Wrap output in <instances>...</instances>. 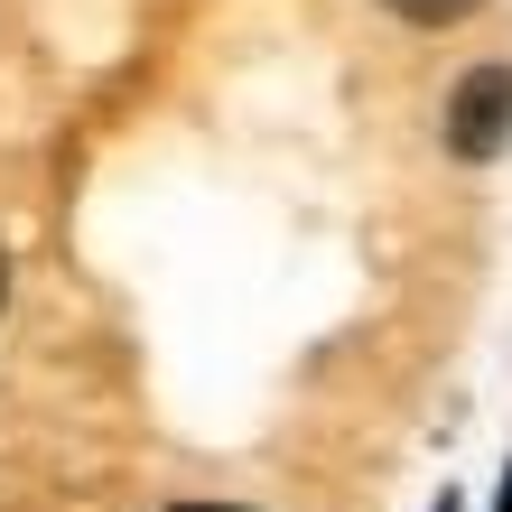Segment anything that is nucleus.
<instances>
[{
  "label": "nucleus",
  "mask_w": 512,
  "mask_h": 512,
  "mask_svg": "<svg viewBox=\"0 0 512 512\" xmlns=\"http://www.w3.org/2000/svg\"><path fill=\"white\" fill-rule=\"evenodd\" d=\"M438 512H457V503H438Z\"/></svg>",
  "instance_id": "39448f33"
},
{
  "label": "nucleus",
  "mask_w": 512,
  "mask_h": 512,
  "mask_svg": "<svg viewBox=\"0 0 512 512\" xmlns=\"http://www.w3.org/2000/svg\"><path fill=\"white\" fill-rule=\"evenodd\" d=\"M382 10H391V19H410V28H457L475 0H382Z\"/></svg>",
  "instance_id": "f03ea898"
},
{
  "label": "nucleus",
  "mask_w": 512,
  "mask_h": 512,
  "mask_svg": "<svg viewBox=\"0 0 512 512\" xmlns=\"http://www.w3.org/2000/svg\"><path fill=\"white\" fill-rule=\"evenodd\" d=\"M0 280H10V270H0Z\"/></svg>",
  "instance_id": "423d86ee"
},
{
  "label": "nucleus",
  "mask_w": 512,
  "mask_h": 512,
  "mask_svg": "<svg viewBox=\"0 0 512 512\" xmlns=\"http://www.w3.org/2000/svg\"><path fill=\"white\" fill-rule=\"evenodd\" d=\"M177 512H243V503H177Z\"/></svg>",
  "instance_id": "7ed1b4c3"
},
{
  "label": "nucleus",
  "mask_w": 512,
  "mask_h": 512,
  "mask_svg": "<svg viewBox=\"0 0 512 512\" xmlns=\"http://www.w3.org/2000/svg\"><path fill=\"white\" fill-rule=\"evenodd\" d=\"M494 512H512V475H503V503H494Z\"/></svg>",
  "instance_id": "20e7f679"
},
{
  "label": "nucleus",
  "mask_w": 512,
  "mask_h": 512,
  "mask_svg": "<svg viewBox=\"0 0 512 512\" xmlns=\"http://www.w3.org/2000/svg\"><path fill=\"white\" fill-rule=\"evenodd\" d=\"M503 140H512V66H475L457 94H447V149H457L466 168H485Z\"/></svg>",
  "instance_id": "f257e3e1"
}]
</instances>
